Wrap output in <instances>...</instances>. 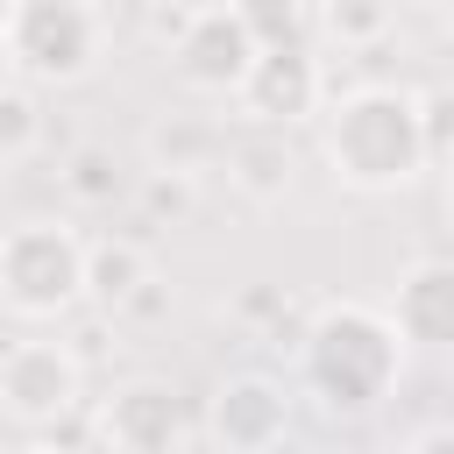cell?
I'll return each instance as SVG.
<instances>
[{
	"label": "cell",
	"mask_w": 454,
	"mask_h": 454,
	"mask_svg": "<svg viewBox=\"0 0 454 454\" xmlns=\"http://www.w3.org/2000/svg\"><path fill=\"white\" fill-rule=\"evenodd\" d=\"M99 440H106V454H184V440H192L184 397L170 383H156V376H135V383L106 390Z\"/></svg>",
	"instance_id": "cell-8"
},
{
	"label": "cell",
	"mask_w": 454,
	"mask_h": 454,
	"mask_svg": "<svg viewBox=\"0 0 454 454\" xmlns=\"http://www.w3.org/2000/svg\"><path fill=\"white\" fill-rule=\"evenodd\" d=\"M326 106V71H319V57L305 50V43H284V50H262L255 57V71H248V85H241V114L255 121V128H298V121H312Z\"/></svg>",
	"instance_id": "cell-9"
},
{
	"label": "cell",
	"mask_w": 454,
	"mask_h": 454,
	"mask_svg": "<svg viewBox=\"0 0 454 454\" xmlns=\"http://www.w3.org/2000/svg\"><path fill=\"white\" fill-rule=\"evenodd\" d=\"M390 7H419V0H390Z\"/></svg>",
	"instance_id": "cell-24"
},
{
	"label": "cell",
	"mask_w": 454,
	"mask_h": 454,
	"mask_svg": "<svg viewBox=\"0 0 454 454\" xmlns=\"http://www.w3.org/2000/svg\"><path fill=\"white\" fill-rule=\"evenodd\" d=\"M390 319L404 333V348L419 355H454V255H419L397 270L390 291Z\"/></svg>",
	"instance_id": "cell-10"
},
{
	"label": "cell",
	"mask_w": 454,
	"mask_h": 454,
	"mask_svg": "<svg viewBox=\"0 0 454 454\" xmlns=\"http://www.w3.org/2000/svg\"><path fill=\"white\" fill-rule=\"evenodd\" d=\"M135 199H142V213H156V220H184V213H192V177H184V170H142Z\"/></svg>",
	"instance_id": "cell-18"
},
{
	"label": "cell",
	"mask_w": 454,
	"mask_h": 454,
	"mask_svg": "<svg viewBox=\"0 0 454 454\" xmlns=\"http://www.w3.org/2000/svg\"><path fill=\"white\" fill-rule=\"evenodd\" d=\"M440 7V28H447V43H454V0H433Z\"/></svg>",
	"instance_id": "cell-21"
},
{
	"label": "cell",
	"mask_w": 454,
	"mask_h": 454,
	"mask_svg": "<svg viewBox=\"0 0 454 454\" xmlns=\"http://www.w3.org/2000/svg\"><path fill=\"white\" fill-rule=\"evenodd\" d=\"M14 454H64V447H50V440H28V447H14Z\"/></svg>",
	"instance_id": "cell-23"
},
{
	"label": "cell",
	"mask_w": 454,
	"mask_h": 454,
	"mask_svg": "<svg viewBox=\"0 0 454 454\" xmlns=\"http://www.w3.org/2000/svg\"><path fill=\"white\" fill-rule=\"evenodd\" d=\"M0 305L21 326L71 319L78 305H92V241L50 213L14 220L0 234Z\"/></svg>",
	"instance_id": "cell-3"
},
{
	"label": "cell",
	"mask_w": 454,
	"mask_h": 454,
	"mask_svg": "<svg viewBox=\"0 0 454 454\" xmlns=\"http://www.w3.org/2000/svg\"><path fill=\"white\" fill-rule=\"evenodd\" d=\"M43 85L28 78H7L0 85V170H21L35 149H43Z\"/></svg>",
	"instance_id": "cell-13"
},
{
	"label": "cell",
	"mask_w": 454,
	"mask_h": 454,
	"mask_svg": "<svg viewBox=\"0 0 454 454\" xmlns=\"http://www.w3.org/2000/svg\"><path fill=\"white\" fill-rule=\"evenodd\" d=\"M85 404V362L64 340H7L0 355V411L21 433H57Z\"/></svg>",
	"instance_id": "cell-5"
},
{
	"label": "cell",
	"mask_w": 454,
	"mask_h": 454,
	"mask_svg": "<svg viewBox=\"0 0 454 454\" xmlns=\"http://www.w3.org/2000/svg\"><path fill=\"white\" fill-rule=\"evenodd\" d=\"M419 106H426V149H433V163L447 170V163H454V85L419 92Z\"/></svg>",
	"instance_id": "cell-19"
},
{
	"label": "cell",
	"mask_w": 454,
	"mask_h": 454,
	"mask_svg": "<svg viewBox=\"0 0 454 454\" xmlns=\"http://www.w3.org/2000/svg\"><path fill=\"white\" fill-rule=\"evenodd\" d=\"M255 57H262V43L248 35V21H241L234 7H192L184 35L170 43L177 85H192V92H206V99H241Z\"/></svg>",
	"instance_id": "cell-6"
},
{
	"label": "cell",
	"mask_w": 454,
	"mask_h": 454,
	"mask_svg": "<svg viewBox=\"0 0 454 454\" xmlns=\"http://www.w3.org/2000/svg\"><path fill=\"white\" fill-rule=\"evenodd\" d=\"M206 440L220 454H277L291 440V390L277 376H262V369L227 376L206 397Z\"/></svg>",
	"instance_id": "cell-7"
},
{
	"label": "cell",
	"mask_w": 454,
	"mask_h": 454,
	"mask_svg": "<svg viewBox=\"0 0 454 454\" xmlns=\"http://www.w3.org/2000/svg\"><path fill=\"white\" fill-rule=\"evenodd\" d=\"M440 199H447V220H454V163H447V184H440Z\"/></svg>",
	"instance_id": "cell-22"
},
{
	"label": "cell",
	"mask_w": 454,
	"mask_h": 454,
	"mask_svg": "<svg viewBox=\"0 0 454 454\" xmlns=\"http://www.w3.org/2000/svg\"><path fill=\"white\" fill-rule=\"evenodd\" d=\"M319 28L340 50H383V35L397 28V7L390 0H326L319 7Z\"/></svg>",
	"instance_id": "cell-16"
},
{
	"label": "cell",
	"mask_w": 454,
	"mask_h": 454,
	"mask_svg": "<svg viewBox=\"0 0 454 454\" xmlns=\"http://www.w3.org/2000/svg\"><path fill=\"white\" fill-rule=\"evenodd\" d=\"M227 7L248 21V35H255L262 50L305 43V0H227Z\"/></svg>",
	"instance_id": "cell-17"
},
{
	"label": "cell",
	"mask_w": 454,
	"mask_h": 454,
	"mask_svg": "<svg viewBox=\"0 0 454 454\" xmlns=\"http://www.w3.org/2000/svg\"><path fill=\"white\" fill-rule=\"evenodd\" d=\"M397 454H454V419H440V426H419Z\"/></svg>",
	"instance_id": "cell-20"
},
{
	"label": "cell",
	"mask_w": 454,
	"mask_h": 454,
	"mask_svg": "<svg viewBox=\"0 0 454 454\" xmlns=\"http://www.w3.org/2000/svg\"><path fill=\"white\" fill-rule=\"evenodd\" d=\"M0 43H7V78L78 85L106 57V14L99 0H7Z\"/></svg>",
	"instance_id": "cell-4"
},
{
	"label": "cell",
	"mask_w": 454,
	"mask_h": 454,
	"mask_svg": "<svg viewBox=\"0 0 454 454\" xmlns=\"http://www.w3.org/2000/svg\"><path fill=\"white\" fill-rule=\"evenodd\" d=\"M149 284H156V277H149V248H142V241H128V234L92 241V305H99V312H128Z\"/></svg>",
	"instance_id": "cell-12"
},
{
	"label": "cell",
	"mask_w": 454,
	"mask_h": 454,
	"mask_svg": "<svg viewBox=\"0 0 454 454\" xmlns=\"http://www.w3.org/2000/svg\"><path fill=\"white\" fill-rule=\"evenodd\" d=\"M319 149L348 192H404L433 163L426 106L404 85H355L319 114Z\"/></svg>",
	"instance_id": "cell-2"
},
{
	"label": "cell",
	"mask_w": 454,
	"mask_h": 454,
	"mask_svg": "<svg viewBox=\"0 0 454 454\" xmlns=\"http://www.w3.org/2000/svg\"><path fill=\"white\" fill-rule=\"evenodd\" d=\"M220 149H227V142H220L213 121H184V114H170V121L149 128V170H184V177H199Z\"/></svg>",
	"instance_id": "cell-14"
},
{
	"label": "cell",
	"mask_w": 454,
	"mask_h": 454,
	"mask_svg": "<svg viewBox=\"0 0 454 454\" xmlns=\"http://www.w3.org/2000/svg\"><path fill=\"white\" fill-rule=\"evenodd\" d=\"M404 333L390 319V305H362V298H333L298 326V376L319 397L326 419H369L397 376H404Z\"/></svg>",
	"instance_id": "cell-1"
},
{
	"label": "cell",
	"mask_w": 454,
	"mask_h": 454,
	"mask_svg": "<svg viewBox=\"0 0 454 454\" xmlns=\"http://www.w3.org/2000/svg\"><path fill=\"white\" fill-rule=\"evenodd\" d=\"M227 184L248 199V206H277L291 192V149L277 128H255L241 142H227Z\"/></svg>",
	"instance_id": "cell-11"
},
{
	"label": "cell",
	"mask_w": 454,
	"mask_h": 454,
	"mask_svg": "<svg viewBox=\"0 0 454 454\" xmlns=\"http://www.w3.org/2000/svg\"><path fill=\"white\" fill-rule=\"evenodd\" d=\"M57 184L71 192V206H114L121 192H128V170H121V156L114 149H99V142H78L71 156H64V170H57Z\"/></svg>",
	"instance_id": "cell-15"
}]
</instances>
